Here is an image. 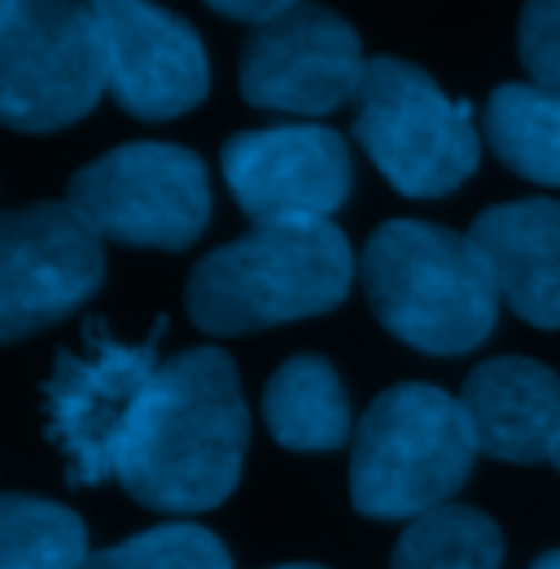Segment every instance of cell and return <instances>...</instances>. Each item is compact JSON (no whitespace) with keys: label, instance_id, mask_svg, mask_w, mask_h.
<instances>
[{"label":"cell","instance_id":"5bb4252c","mask_svg":"<svg viewBox=\"0 0 560 569\" xmlns=\"http://www.w3.org/2000/svg\"><path fill=\"white\" fill-rule=\"evenodd\" d=\"M473 246L490 263L499 298L534 329H560V202L526 198L473 219Z\"/></svg>","mask_w":560,"mask_h":569},{"label":"cell","instance_id":"d4e9b609","mask_svg":"<svg viewBox=\"0 0 560 569\" xmlns=\"http://www.w3.org/2000/svg\"><path fill=\"white\" fill-rule=\"evenodd\" d=\"M277 569H324V566H277Z\"/></svg>","mask_w":560,"mask_h":569},{"label":"cell","instance_id":"8992f818","mask_svg":"<svg viewBox=\"0 0 560 569\" xmlns=\"http://www.w3.org/2000/svg\"><path fill=\"white\" fill-rule=\"evenodd\" d=\"M106 92L101 40L88 0H4L0 119L13 132L79 123Z\"/></svg>","mask_w":560,"mask_h":569},{"label":"cell","instance_id":"ba28073f","mask_svg":"<svg viewBox=\"0 0 560 569\" xmlns=\"http://www.w3.org/2000/svg\"><path fill=\"white\" fill-rule=\"evenodd\" d=\"M67 202L119 246L184 250L210 223L207 162L184 144H119L70 176Z\"/></svg>","mask_w":560,"mask_h":569},{"label":"cell","instance_id":"4fadbf2b","mask_svg":"<svg viewBox=\"0 0 560 569\" xmlns=\"http://www.w3.org/2000/svg\"><path fill=\"white\" fill-rule=\"evenodd\" d=\"M473 442L508 465L552 460L560 438V377L539 359L503 356L469 372L460 390Z\"/></svg>","mask_w":560,"mask_h":569},{"label":"cell","instance_id":"44dd1931","mask_svg":"<svg viewBox=\"0 0 560 569\" xmlns=\"http://www.w3.org/2000/svg\"><path fill=\"white\" fill-rule=\"evenodd\" d=\"M210 9H219L223 18H237V22H254V27H263V22H272L280 13H289V9H298V4H307V0H207Z\"/></svg>","mask_w":560,"mask_h":569},{"label":"cell","instance_id":"2e32d148","mask_svg":"<svg viewBox=\"0 0 560 569\" xmlns=\"http://www.w3.org/2000/svg\"><path fill=\"white\" fill-rule=\"evenodd\" d=\"M487 137L508 171L560 189V88L499 83L487 101Z\"/></svg>","mask_w":560,"mask_h":569},{"label":"cell","instance_id":"d6986e66","mask_svg":"<svg viewBox=\"0 0 560 569\" xmlns=\"http://www.w3.org/2000/svg\"><path fill=\"white\" fill-rule=\"evenodd\" d=\"M110 561L119 569H232L228 548L193 521L140 530L137 539L110 548Z\"/></svg>","mask_w":560,"mask_h":569},{"label":"cell","instance_id":"603a6c76","mask_svg":"<svg viewBox=\"0 0 560 569\" xmlns=\"http://www.w3.org/2000/svg\"><path fill=\"white\" fill-rule=\"evenodd\" d=\"M530 569H560V552H548V557H539Z\"/></svg>","mask_w":560,"mask_h":569},{"label":"cell","instance_id":"e0dca14e","mask_svg":"<svg viewBox=\"0 0 560 569\" xmlns=\"http://www.w3.org/2000/svg\"><path fill=\"white\" fill-rule=\"evenodd\" d=\"M499 561L503 535L487 512L442 503L403 530L390 569H499Z\"/></svg>","mask_w":560,"mask_h":569},{"label":"cell","instance_id":"6da1fadb","mask_svg":"<svg viewBox=\"0 0 560 569\" xmlns=\"http://www.w3.org/2000/svg\"><path fill=\"white\" fill-rule=\"evenodd\" d=\"M246 442L250 412L232 359L193 347L158 368L114 478L153 512H207L237 491Z\"/></svg>","mask_w":560,"mask_h":569},{"label":"cell","instance_id":"7402d4cb","mask_svg":"<svg viewBox=\"0 0 560 569\" xmlns=\"http://www.w3.org/2000/svg\"><path fill=\"white\" fill-rule=\"evenodd\" d=\"M79 569H119L114 561H110V552H97V557H88Z\"/></svg>","mask_w":560,"mask_h":569},{"label":"cell","instance_id":"5b68a950","mask_svg":"<svg viewBox=\"0 0 560 569\" xmlns=\"http://www.w3.org/2000/svg\"><path fill=\"white\" fill-rule=\"evenodd\" d=\"M354 101V141L403 198H442L473 176V106L451 101L420 67L372 58Z\"/></svg>","mask_w":560,"mask_h":569},{"label":"cell","instance_id":"9c48e42d","mask_svg":"<svg viewBox=\"0 0 560 569\" xmlns=\"http://www.w3.org/2000/svg\"><path fill=\"white\" fill-rule=\"evenodd\" d=\"M101 232L70 202H31L0 223V338L58 325L106 281Z\"/></svg>","mask_w":560,"mask_h":569},{"label":"cell","instance_id":"30bf717a","mask_svg":"<svg viewBox=\"0 0 560 569\" xmlns=\"http://www.w3.org/2000/svg\"><path fill=\"white\" fill-rule=\"evenodd\" d=\"M363 44L347 18L298 4L254 27L241 49V97L280 114H333L363 88Z\"/></svg>","mask_w":560,"mask_h":569},{"label":"cell","instance_id":"ffe728a7","mask_svg":"<svg viewBox=\"0 0 560 569\" xmlns=\"http://www.w3.org/2000/svg\"><path fill=\"white\" fill-rule=\"evenodd\" d=\"M517 58L534 83L560 88V0H526L521 4Z\"/></svg>","mask_w":560,"mask_h":569},{"label":"cell","instance_id":"ac0fdd59","mask_svg":"<svg viewBox=\"0 0 560 569\" xmlns=\"http://www.w3.org/2000/svg\"><path fill=\"white\" fill-rule=\"evenodd\" d=\"M88 561L83 521L36 496L0 499V569H79Z\"/></svg>","mask_w":560,"mask_h":569},{"label":"cell","instance_id":"9a60e30c","mask_svg":"<svg viewBox=\"0 0 560 569\" xmlns=\"http://www.w3.org/2000/svg\"><path fill=\"white\" fill-rule=\"evenodd\" d=\"M263 417L289 451H338L350 438L347 390L333 363L320 356H293L280 363L263 390Z\"/></svg>","mask_w":560,"mask_h":569},{"label":"cell","instance_id":"8fae6325","mask_svg":"<svg viewBox=\"0 0 560 569\" xmlns=\"http://www.w3.org/2000/svg\"><path fill=\"white\" fill-rule=\"evenodd\" d=\"M101 40L110 97L137 119H176L202 106L210 88L198 31L153 0H88Z\"/></svg>","mask_w":560,"mask_h":569},{"label":"cell","instance_id":"52a82bcc","mask_svg":"<svg viewBox=\"0 0 560 569\" xmlns=\"http://www.w3.org/2000/svg\"><path fill=\"white\" fill-rule=\"evenodd\" d=\"M162 329L167 320H158L140 347H128L110 338L101 320H92L88 356H70V351L58 356V368L44 386V412H49V438L67 456V478L74 487H97L119 473L128 433L162 368L158 363Z\"/></svg>","mask_w":560,"mask_h":569},{"label":"cell","instance_id":"7c38bea8","mask_svg":"<svg viewBox=\"0 0 560 569\" xmlns=\"http://www.w3.org/2000/svg\"><path fill=\"white\" fill-rule=\"evenodd\" d=\"M223 180L254 223L329 219L350 198V149L333 128L280 123L223 144Z\"/></svg>","mask_w":560,"mask_h":569},{"label":"cell","instance_id":"277c9868","mask_svg":"<svg viewBox=\"0 0 560 569\" xmlns=\"http://www.w3.org/2000/svg\"><path fill=\"white\" fill-rule=\"evenodd\" d=\"M478 442L460 399L438 386H394L354 426L350 499L363 517L417 521L451 503L473 469Z\"/></svg>","mask_w":560,"mask_h":569},{"label":"cell","instance_id":"cb8c5ba5","mask_svg":"<svg viewBox=\"0 0 560 569\" xmlns=\"http://www.w3.org/2000/svg\"><path fill=\"white\" fill-rule=\"evenodd\" d=\"M552 465L560 469V438H557V451H552Z\"/></svg>","mask_w":560,"mask_h":569},{"label":"cell","instance_id":"3957f363","mask_svg":"<svg viewBox=\"0 0 560 569\" xmlns=\"http://www.w3.org/2000/svg\"><path fill=\"white\" fill-rule=\"evenodd\" d=\"M359 272L372 316L424 356H464L499 320V284L469 232L390 219L368 237Z\"/></svg>","mask_w":560,"mask_h":569},{"label":"cell","instance_id":"7a4b0ae2","mask_svg":"<svg viewBox=\"0 0 560 569\" xmlns=\"http://www.w3.org/2000/svg\"><path fill=\"white\" fill-rule=\"evenodd\" d=\"M354 254L333 219L254 223L189 272L184 302L202 333L237 338L333 311L350 293Z\"/></svg>","mask_w":560,"mask_h":569}]
</instances>
